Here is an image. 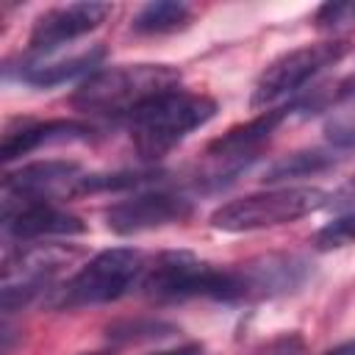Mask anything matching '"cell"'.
<instances>
[{"instance_id":"6da1fadb","label":"cell","mask_w":355,"mask_h":355,"mask_svg":"<svg viewBox=\"0 0 355 355\" xmlns=\"http://www.w3.org/2000/svg\"><path fill=\"white\" fill-rule=\"evenodd\" d=\"M175 89H180V69L172 64H116L83 78L72 92V105L86 114L128 119L144 103Z\"/></svg>"},{"instance_id":"7a4b0ae2","label":"cell","mask_w":355,"mask_h":355,"mask_svg":"<svg viewBox=\"0 0 355 355\" xmlns=\"http://www.w3.org/2000/svg\"><path fill=\"white\" fill-rule=\"evenodd\" d=\"M141 288L155 302H180L194 297L216 302L247 300V283L241 269H216L186 250L161 252L147 266Z\"/></svg>"},{"instance_id":"3957f363","label":"cell","mask_w":355,"mask_h":355,"mask_svg":"<svg viewBox=\"0 0 355 355\" xmlns=\"http://www.w3.org/2000/svg\"><path fill=\"white\" fill-rule=\"evenodd\" d=\"M216 114V100L175 89L161 94L128 116L130 139L141 161H158L178 147L191 130L202 128Z\"/></svg>"},{"instance_id":"277c9868","label":"cell","mask_w":355,"mask_h":355,"mask_svg":"<svg viewBox=\"0 0 355 355\" xmlns=\"http://www.w3.org/2000/svg\"><path fill=\"white\" fill-rule=\"evenodd\" d=\"M147 272L144 255L133 247H111L89 258L61 288H55V308H86L103 305L125 297L136 286H141Z\"/></svg>"},{"instance_id":"5b68a950","label":"cell","mask_w":355,"mask_h":355,"mask_svg":"<svg viewBox=\"0 0 355 355\" xmlns=\"http://www.w3.org/2000/svg\"><path fill=\"white\" fill-rule=\"evenodd\" d=\"M327 202V191L316 186H280L269 191L244 194L219 205L211 214V227L225 233H247L297 222Z\"/></svg>"},{"instance_id":"8992f818","label":"cell","mask_w":355,"mask_h":355,"mask_svg":"<svg viewBox=\"0 0 355 355\" xmlns=\"http://www.w3.org/2000/svg\"><path fill=\"white\" fill-rule=\"evenodd\" d=\"M80 255L78 247L69 244H31L6 255L3 261V286L0 305L6 313L28 305L39 294L50 291V286L61 277V272Z\"/></svg>"},{"instance_id":"52a82bcc","label":"cell","mask_w":355,"mask_h":355,"mask_svg":"<svg viewBox=\"0 0 355 355\" xmlns=\"http://www.w3.org/2000/svg\"><path fill=\"white\" fill-rule=\"evenodd\" d=\"M347 53H349V42L344 39L302 44L297 50L283 53L258 75L252 89V105H269L286 94L300 92L308 80H313L322 69L338 64Z\"/></svg>"},{"instance_id":"ba28073f","label":"cell","mask_w":355,"mask_h":355,"mask_svg":"<svg viewBox=\"0 0 355 355\" xmlns=\"http://www.w3.org/2000/svg\"><path fill=\"white\" fill-rule=\"evenodd\" d=\"M83 169L75 161H36L3 178V208L55 202L58 197L80 194Z\"/></svg>"},{"instance_id":"9c48e42d","label":"cell","mask_w":355,"mask_h":355,"mask_svg":"<svg viewBox=\"0 0 355 355\" xmlns=\"http://www.w3.org/2000/svg\"><path fill=\"white\" fill-rule=\"evenodd\" d=\"M191 216V200L172 191H139L128 200L114 202L105 211V222L119 236H133L155 227H166Z\"/></svg>"},{"instance_id":"30bf717a","label":"cell","mask_w":355,"mask_h":355,"mask_svg":"<svg viewBox=\"0 0 355 355\" xmlns=\"http://www.w3.org/2000/svg\"><path fill=\"white\" fill-rule=\"evenodd\" d=\"M108 14H111V6L108 3H94V0L55 6L33 22L28 44H31L33 53H50L61 44H69V42L97 31L105 22Z\"/></svg>"},{"instance_id":"8fae6325","label":"cell","mask_w":355,"mask_h":355,"mask_svg":"<svg viewBox=\"0 0 355 355\" xmlns=\"http://www.w3.org/2000/svg\"><path fill=\"white\" fill-rule=\"evenodd\" d=\"M3 230L14 241H36L47 236H78L86 230V225L61 211L55 202H33L3 208Z\"/></svg>"},{"instance_id":"7c38bea8","label":"cell","mask_w":355,"mask_h":355,"mask_svg":"<svg viewBox=\"0 0 355 355\" xmlns=\"http://www.w3.org/2000/svg\"><path fill=\"white\" fill-rule=\"evenodd\" d=\"M92 125L78 119H47V122H25L19 130H6L0 144V158L8 164L19 155L39 150L42 144H61V141H86L92 139Z\"/></svg>"},{"instance_id":"4fadbf2b","label":"cell","mask_w":355,"mask_h":355,"mask_svg":"<svg viewBox=\"0 0 355 355\" xmlns=\"http://www.w3.org/2000/svg\"><path fill=\"white\" fill-rule=\"evenodd\" d=\"M291 114V105H283V108H272V111H263L261 116L244 122V125H236L230 128L227 133H222L219 139H214L208 144V155L214 158H225V161H236V158H244V155H252L272 133L280 122H286V116Z\"/></svg>"},{"instance_id":"5bb4252c","label":"cell","mask_w":355,"mask_h":355,"mask_svg":"<svg viewBox=\"0 0 355 355\" xmlns=\"http://www.w3.org/2000/svg\"><path fill=\"white\" fill-rule=\"evenodd\" d=\"M105 58V50L103 47H92L86 53H78L67 61H50V64H31L19 72V80L31 83V86H58V83H67L78 75H92L94 67H100V61Z\"/></svg>"},{"instance_id":"9a60e30c","label":"cell","mask_w":355,"mask_h":355,"mask_svg":"<svg viewBox=\"0 0 355 355\" xmlns=\"http://www.w3.org/2000/svg\"><path fill=\"white\" fill-rule=\"evenodd\" d=\"M189 19H191V8L186 3L158 0V3H147L133 17V31L141 36H161V33H172V31L186 28Z\"/></svg>"},{"instance_id":"2e32d148","label":"cell","mask_w":355,"mask_h":355,"mask_svg":"<svg viewBox=\"0 0 355 355\" xmlns=\"http://www.w3.org/2000/svg\"><path fill=\"white\" fill-rule=\"evenodd\" d=\"M333 164H336V158L330 153L302 150V153H291V155L275 161L263 172V180L266 183H283V180H291V178H308V175H319V172L330 169Z\"/></svg>"},{"instance_id":"e0dca14e","label":"cell","mask_w":355,"mask_h":355,"mask_svg":"<svg viewBox=\"0 0 355 355\" xmlns=\"http://www.w3.org/2000/svg\"><path fill=\"white\" fill-rule=\"evenodd\" d=\"M108 338L116 341V344H136V341H153V338H166L172 333H178L175 324L169 322H161V319H125V322H116L111 324L108 330Z\"/></svg>"},{"instance_id":"ac0fdd59","label":"cell","mask_w":355,"mask_h":355,"mask_svg":"<svg viewBox=\"0 0 355 355\" xmlns=\"http://www.w3.org/2000/svg\"><path fill=\"white\" fill-rule=\"evenodd\" d=\"M347 244H355V211L341 214L338 219H333L324 227H319L316 236H313V247L322 250V252L341 250Z\"/></svg>"},{"instance_id":"d6986e66","label":"cell","mask_w":355,"mask_h":355,"mask_svg":"<svg viewBox=\"0 0 355 355\" xmlns=\"http://www.w3.org/2000/svg\"><path fill=\"white\" fill-rule=\"evenodd\" d=\"M313 25L319 31H338L344 25H355V0H330L322 3L313 14Z\"/></svg>"},{"instance_id":"ffe728a7","label":"cell","mask_w":355,"mask_h":355,"mask_svg":"<svg viewBox=\"0 0 355 355\" xmlns=\"http://www.w3.org/2000/svg\"><path fill=\"white\" fill-rule=\"evenodd\" d=\"M155 355H202V349L197 344H186V347H178V349H166V352H155Z\"/></svg>"},{"instance_id":"44dd1931","label":"cell","mask_w":355,"mask_h":355,"mask_svg":"<svg viewBox=\"0 0 355 355\" xmlns=\"http://www.w3.org/2000/svg\"><path fill=\"white\" fill-rule=\"evenodd\" d=\"M324 355H355V338H352V341H344V344H338V347H333V349L324 352Z\"/></svg>"},{"instance_id":"7402d4cb","label":"cell","mask_w":355,"mask_h":355,"mask_svg":"<svg viewBox=\"0 0 355 355\" xmlns=\"http://www.w3.org/2000/svg\"><path fill=\"white\" fill-rule=\"evenodd\" d=\"M83 355H105V352H83Z\"/></svg>"},{"instance_id":"603a6c76","label":"cell","mask_w":355,"mask_h":355,"mask_svg":"<svg viewBox=\"0 0 355 355\" xmlns=\"http://www.w3.org/2000/svg\"><path fill=\"white\" fill-rule=\"evenodd\" d=\"M352 189H355V180H352Z\"/></svg>"}]
</instances>
